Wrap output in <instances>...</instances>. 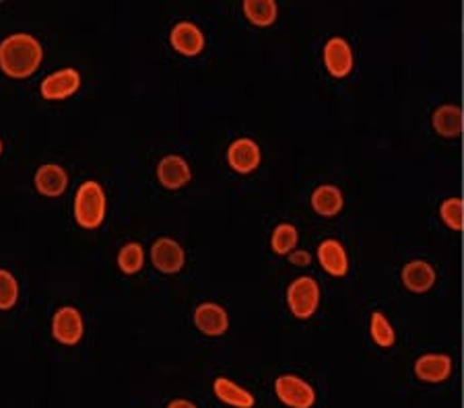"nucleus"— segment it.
<instances>
[{"instance_id":"412c9836","label":"nucleus","mask_w":464,"mask_h":408,"mask_svg":"<svg viewBox=\"0 0 464 408\" xmlns=\"http://www.w3.org/2000/svg\"><path fill=\"white\" fill-rule=\"evenodd\" d=\"M299 242V232L291 225V223H281L273 229L271 235V248L275 254L279 256H289L291 251H295Z\"/></svg>"},{"instance_id":"423d86ee","label":"nucleus","mask_w":464,"mask_h":408,"mask_svg":"<svg viewBox=\"0 0 464 408\" xmlns=\"http://www.w3.org/2000/svg\"><path fill=\"white\" fill-rule=\"evenodd\" d=\"M81 87V74L74 69H60L56 72L48 74L42 81L40 93L46 101H63L72 98Z\"/></svg>"},{"instance_id":"393cba45","label":"nucleus","mask_w":464,"mask_h":408,"mask_svg":"<svg viewBox=\"0 0 464 408\" xmlns=\"http://www.w3.org/2000/svg\"><path fill=\"white\" fill-rule=\"evenodd\" d=\"M19 301V283L9 270L0 269V309H11Z\"/></svg>"},{"instance_id":"20e7f679","label":"nucleus","mask_w":464,"mask_h":408,"mask_svg":"<svg viewBox=\"0 0 464 408\" xmlns=\"http://www.w3.org/2000/svg\"><path fill=\"white\" fill-rule=\"evenodd\" d=\"M275 394L289 408H312L316 404V390L299 375H279L275 380Z\"/></svg>"},{"instance_id":"4468645a","label":"nucleus","mask_w":464,"mask_h":408,"mask_svg":"<svg viewBox=\"0 0 464 408\" xmlns=\"http://www.w3.org/2000/svg\"><path fill=\"white\" fill-rule=\"evenodd\" d=\"M415 375L425 384H441L452 375V357L441 353L423 355L415 361Z\"/></svg>"},{"instance_id":"6e6552de","label":"nucleus","mask_w":464,"mask_h":408,"mask_svg":"<svg viewBox=\"0 0 464 408\" xmlns=\"http://www.w3.org/2000/svg\"><path fill=\"white\" fill-rule=\"evenodd\" d=\"M262 161L260 147L252 138H237L227 148V163L237 174H252Z\"/></svg>"},{"instance_id":"f257e3e1","label":"nucleus","mask_w":464,"mask_h":408,"mask_svg":"<svg viewBox=\"0 0 464 408\" xmlns=\"http://www.w3.org/2000/svg\"><path fill=\"white\" fill-rule=\"evenodd\" d=\"M44 61L42 43L29 33H13L0 42V71L11 79H27Z\"/></svg>"},{"instance_id":"cd10ccee","label":"nucleus","mask_w":464,"mask_h":408,"mask_svg":"<svg viewBox=\"0 0 464 408\" xmlns=\"http://www.w3.org/2000/svg\"><path fill=\"white\" fill-rule=\"evenodd\" d=\"M0 155H3V140H0Z\"/></svg>"},{"instance_id":"2eb2a0df","label":"nucleus","mask_w":464,"mask_h":408,"mask_svg":"<svg viewBox=\"0 0 464 408\" xmlns=\"http://www.w3.org/2000/svg\"><path fill=\"white\" fill-rule=\"evenodd\" d=\"M318 262L333 277H345L349 272V256L341 242L324 240L318 246Z\"/></svg>"},{"instance_id":"a878e982","label":"nucleus","mask_w":464,"mask_h":408,"mask_svg":"<svg viewBox=\"0 0 464 408\" xmlns=\"http://www.w3.org/2000/svg\"><path fill=\"white\" fill-rule=\"evenodd\" d=\"M289 260L294 266H310L312 256L305 250H295L289 254Z\"/></svg>"},{"instance_id":"aec40b11","label":"nucleus","mask_w":464,"mask_h":408,"mask_svg":"<svg viewBox=\"0 0 464 408\" xmlns=\"http://www.w3.org/2000/svg\"><path fill=\"white\" fill-rule=\"evenodd\" d=\"M242 9L246 19L256 27H271L279 14V6L275 0H246Z\"/></svg>"},{"instance_id":"9d476101","label":"nucleus","mask_w":464,"mask_h":408,"mask_svg":"<svg viewBox=\"0 0 464 408\" xmlns=\"http://www.w3.org/2000/svg\"><path fill=\"white\" fill-rule=\"evenodd\" d=\"M324 66L334 79H345L353 71V50L343 37H331L324 46Z\"/></svg>"},{"instance_id":"1a4fd4ad","label":"nucleus","mask_w":464,"mask_h":408,"mask_svg":"<svg viewBox=\"0 0 464 408\" xmlns=\"http://www.w3.org/2000/svg\"><path fill=\"white\" fill-rule=\"evenodd\" d=\"M157 180L168 190L184 188L192 180L188 161L179 157V155H166V157L157 163Z\"/></svg>"},{"instance_id":"4be33fe9","label":"nucleus","mask_w":464,"mask_h":408,"mask_svg":"<svg viewBox=\"0 0 464 408\" xmlns=\"http://www.w3.org/2000/svg\"><path fill=\"white\" fill-rule=\"evenodd\" d=\"M145 264V250L137 242L124 243L118 250V269L124 274H137Z\"/></svg>"},{"instance_id":"b1692460","label":"nucleus","mask_w":464,"mask_h":408,"mask_svg":"<svg viewBox=\"0 0 464 408\" xmlns=\"http://www.w3.org/2000/svg\"><path fill=\"white\" fill-rule=\"evenodd\" d=\"M440 217L448 227L454 232L464 229V200L462 198H448L440 206Z\"/></svg>"},{"instance_id":"0eeeda50","label":"nucleus","mask_w":464,"mask_h":408,"mask_svg":"<svg viewBox=\"0 0 464 408\" xmlns=\"http://www.w3.org/2000/svg\"><path fill=\"white\" fill-rule=\"evenodd\" d=\"M151 262L163 274H176L184 269L186 251L171 237H160L151 246Z\"/></svg>"},{"instance_id":"7ed1b4c3","label":"nucleus","mask_w":464,"mask_h":408,"mask_svg":"<svg viewBox=\"0 0 464 408\" xmlns=\"http://www.w3.org/2000/svg\"><path fill=\"white\" fill-rule=\"evenodd\" d=\"M287 306L299 320H308L320 306V287L312 277H299L287 289Z\"/></svg>"},{"instance_id":"f3484780","label":"nucleus","mask_w":464,"mask_h":408,"mask_svg":"<svg viewBox=\"0 0 464 408\" xmlns=\"http://www.w3.org/2000/svg\"><path fill=\"white\" fill-rule=\"evenodd\" d=\"M213 392H215V396L227 406L252 408L254 404H256V398H254L252 392L242 388V385L236 384L234 380H229V377H215Z\"/></svg>"},{"instance_id":"9b49d317","label":"nucleus","mask_w":464,"mask_h":408,"mask_svg":"<svg viewBox=\"0 0 464 408\" xmlns=\"http://www.w3.org/2000/svg\"><path fill=\"white\" fill-rule=\"evenodd\" d=\"M192 318L194 326H197L205 337H223L229 328L227 311L211 301L200 303V306L194 309Z\"/></svg>"},{"instance_id":"5701e85b","label":"nucleus","mask_w":464,"mask_h":408,"mask_svg":"<svg viewBox=\"0 0 464 408\" xmlns=\"http://www.w3.org/2000/svg\"><path fill=\"white\" fill-rule=\"evenodd\" d=\"M370 332H372L373 343H376L378 346L388 348V346L394 345L396 334H394L392 324L388 322V318L384 314H380V311H376V314H372Z\"/></svg>"},{"instance_id":"39448f33","label":"nucleus","mask_w":464,"mask_h":408,"mask_svg":"<svg viewBox=\"0 0 464 408\" xmlns=\"http://www.w3.org/2000/svg\"><path fill=\"white\" fill-rule=\"evenodd\" d=\"M85 334V324L81 311L72 306H63L52 316V337L64 346H74L81 343Z\"/></svg>"},{"instance_id":"ddd939ff","label":"nucleus","mask_w":464,"mask_h":408,"mask_svg":"<svg viewBox=\"0 0 464 408\" xmlns=\"http://www.w3.org/2000/svg\"><path fill=\"white\" fill-rule=\"evenodd\" d=\"M35 190L46 198H58L63 196L66 188H69V174L64 167L56 166V163H46V166L37 167L34 176Z\"/></svg>"},{"instance_id":"a211bd4d","label":"nucleus","mask_w":464,"mask_h":408,"mask_svg":"<svg viewBox=\"0 0 464 408\" xmlns=\"http://www.w3.org/2000/svg\"><path fill=\"white\" fill-rule=\"evenodd\" d=\"M402 283L413 293H425L436 285V270L425 260H413L401 272Z\"/></svg>"},{"instance_id":"6ab92c4d","label":"nucleus","mask_w":464,"mask_h":408,"mask_svg":"<svg viewBox=\"0 0 464 408\" xmlns=\"http://www.w3.org/2000/svg\"><path fill=\"white\" fill-rule=\"evenodd\" d=\"M312 209L316 211L320 217H336L343 211V192L333 184H324L314 190L312 195Z\"/></svg>"},{"instance_id":"dca6fc26","label":"nucleus","mask_w":464,"mask_h":408,"mask_svg":"<svg viewBox=\"0 0 464 408\" xmlns=\"http://www.w3.org/2000/svg\"><path fill=\"white\" fill-rule=\"evenodd\" d=\"M431 124L440 137L456 138L460 137L464 130V111L460 106L446 103V106H440L436 111H433Z\"/></svg>"},{"instance_id":"bb28decb","label":"nucleus","mask_w":464,"mask_h":408,"mask_svg":"<svg viewBox=\"0 0 464 408\" xmlns=\"http://www.w3.org/2000/svg\"><path fill=\"white\" fill-rule=\"evenodd\" d=\"M168 408H198L194 403H190V400H184V398H176L171 400V403L168 404Z\"/></svg>"},{"instance_id":"f8f14e48","label":"nucleus","mask_w":464,"mask_h":408,"mask_svg":"<svg viewBox=\"0 0 464 408\" xmlns=\"http://www.w3.org/2000/svg\"><path fill=\"white\" fill-rule=\"evenodd\" d=\"M169 43L178 54L192 58L205 50V33L200 32L198 25L190 24V21H182V24H178L171 29Z\"/></svg>"},{"instance_id":"f03ea898","label":"nucleus","mask_w":464,"mask_h":408,"mask_svg":"<svg viewBox=\"0 0 464 408\" xmlns=\"http://www.w3.org/2000/svg\"><path fill=\"white\" fill-rule=\"evenodd\" d=\"M106 192L102 184L95 180H87L79 185L77 195H74V221L83 229H97L102 227L106 219Z\"/></svg>"}]
</instances>
